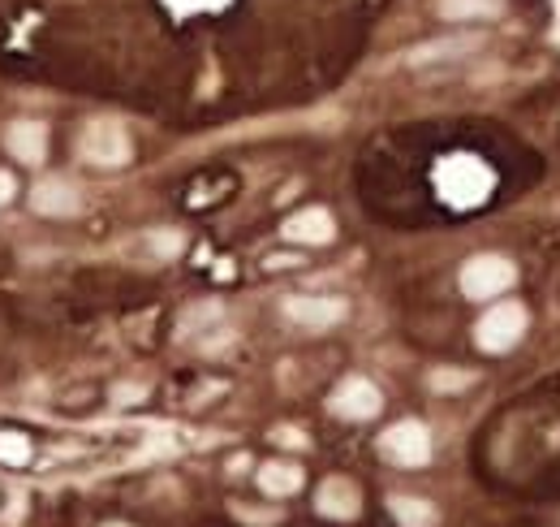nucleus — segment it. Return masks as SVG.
I'll return each mask as SVG.
<instances>
[{
	"mask_svg": "<svg viewBox=\"0 0 560 527\" xmlns=\"http://www.w3.org/2000/svg\"><path fill=\"white\" fill-rule=\"evenodd\" d=\"M436 186H440V195H445L452 208H474V204L487 199L491 173L474 156H448V160H440V169H436Z\"/></svg>",
	"mask_w": 560,
	"mask_h": 527,
	"instance_id": "1",
	"label": "nucleus"
},
{
	"mask_svg": "<svg viewBox=\"0 0 560 527\" xmlns=\"http://www.w3.org/2000/svg\"><path fill=\"white\" fill-rule=\"evenodd\" d=\"M526 333V307L522 303H500L491 311H483L478 329H474V342L487 351V355H505L522 342Z\"/></svg>",
	"mask_w": 560,
	"mask_h": 527,
	"instance_id": "2",
	"label": "nucleus"
},
{
	"mask_svg": "<svg viewBox=\"0 0 560 527\" xmlns=\"http://www.w3.org/2000/svg\"><path fill=\"white\" fill-rule=\"evenodd\" d=\"M379 454L393 467H423V463H432V432H427V424H419V419L393 424L379 437Z\"/></svg>",
	"mask_w": 560,
	"mask_h": 527,
	"instance_id": "3",
	"label": "nucleus"
},
{
	"mask_svg": "<svg viewBox=\"0 0 560 527\" xmlns=\"http://www.w3.org/2000/svg\"><path fill=\"white\" fill-rule=\"evenodd\" d=\"M518 281V268L505 256H474L461 268V290L465 298H496Z\"/></svg>",
	"mask_w": 560,
	"mask_h": 527,
	"instance_id": "4",
	"label": "nucleus"
},
{
	"mask_svg": "<svg viewBox=\"0 0 560 527\" xmlns=\"http://www.w3.org/2000/svg\"><path fill=\"white\" fill-rule=\"evenodd\" d=\"M78 151H83V160L87 164H100V169H116V164H125L129 160V134L121 131L116 122H91L83 138H78Z\"/></svg>",
	"mask_w": 560,
	"mask_h": 527,
	"instance_id": "5",
	"label": "nucleus"
},
{
	"mask_svg": "<svg viewBox=\"0 0 560 527\" xmlns=\"http://www.w3.org/2000/svg\"><path fill=\"white\" fill-rule=\"evenodd\" d=\"M333 415L340 419H353V424H362V419H375L379 415V406H384V394L371 385V381H362V377H349V381H340L333 394Z\"/></svg>",
	"mask_w": 560,
	"mask_h": 527,
	"instance_id": "6",
	"label": "nucleus"
},
{
	"mask_svg": "<svg viewBox=\"0 0 560 527\" xmlns=\"http://www.w3.org/2000/svg\"><path fill=\"white\" fill-rule=\"evenodd\" d=\"M345 298H320V294H294L285 298V316L302 329H333L345 320Z\"/></svg>",
	"mask_w": 560,
	"mask_h": 527,
	"instance_id": "7",
	"label": "nucleus"
},
{
	"mask_svg": "<svg viewBox=\"0 0 560 527\" xmlns=\"http://www.w3.org/2000/svg\"><path fill=\"white\" fill-rule=\"evenodd\" d=\"M30 208L39 212V217H78L83 212V195H78V186L74 182H65V177H43L35 191H30Z\"/></svg>",
	"mask_w": 560,
	"mask_h": 527,
	"instance_id": "8",
	"label": "nucleus"
},
{
	"mask_svg": "<svg viewBox=\"0 0 560 527\" xmlns=\"http://www.w3.org/2000/svg\"><path fill=\"white\" fill-rule=\"evenodd\" d=\"M315 506H320V515H328V519H336V524H349V519H358V511H362V493H358V485H353V480L333 476V480H324V485H320Z\"/></svg>",
	"mask_w": 560,
	"mask_h": 527,
	"instance_id": "9",
	"label": "nucleus"
},
{
	"mask_svg": "<svg viewBox=\"0 0 560 527\" xmlns=\"http://www.w3.org/2000/svg\"><path fill=\"white\" fill-rule=\"evenodd\" d=\"M281 234H285L289 243H302V247H324V243H333L336 221L328 208H302V212H294V217L285 221Z\"/></svg>",
	"mask_w": 560,
	"mask_h": 527,
	"instance_id": "10",
	"label": "nucleus"
},
{
	"mask_svg": "<svg viewBox=\"0 0 560 527\" xmlns=\"http://www.w3.org/2000/svg\"><path fill=\"white\" fill-rule=\"evenodd\" d=\"M4 143H9L13 160L39 164V160L48 156V126H43V122H13L9 134H4Z\"/></svg>",
	"mask_w": 560,
	"mask_h": 527,
	"instance_id": "11",
	"label": "nucleus"
},
{
	"mask_svg": "<svg viewBox=\"0 0 560 527\" xmlns=\"http://www.w3.org/2000/svg\"><path fill=\"white\" fill-rule=\"evenodd\" d=\"M478 48V35H448V39H432L423 48H414L406 57V65H436V61H452V57H465Z\"/></svg>",
	"mask_w": 560,
	"mask_h": 527,
	"instance_id": "12",
	"label": "nucleus"
},
{
	"mask_svg": "<svg viewBox=\"0 0 560 527\" xmlns=\"http://www.w3.org/2000/svg\"><path fill=\"white\" fill-rule=\"evenodd\" d=\"M259 489L267 498H294L302 489V467L298 463H263L259 467Z\"/></svg>",
	"mask_w": 560,
	"mask_h": 527,
	"instance_id": "13",
	"label": "nucleus"
},
{
	"mask_svg": "<svg viewBox=\"0 0 560 527\" xmlns=\"http://www.w3.org/2000/svg\"><path fill=\"white\" fill-rule=\"evenodd\" d=\"M436 9L448 22H478V17H496L500 0H440Z\"/></svg>",
	"mask_w": 560,
	"mask_h": 527,
	"instance_id": "14",
	"label": "nucleus"
},
{
	"mask_svg": "<svg viewBox=\"0 0 560 527\" xmlns=\"http://www.w3.org/2000/svg\"><path fill=\"white\" fill-rule=\"evenodd\" d=\"M393 519L401 527H432L436 524V506L432 502H419V498H393L388 502Z\"/></svg>",
	"mask_w": 560,
	"mask_h": 527,
	"instance_id": "15",
	"label": "nucleus"
},
{
	"mask_svg": "<svg viewBox=\"0 0 560 527\" xmlns=\"http://www.w3.org/2000/svg\"><path fill=\"white\" fill-rule=\"evenodd\" d=\"M0 463H9V467L30 463V441L22 432H0Z\"/></svg>",
	"mask_w": 560,
	"mask_h": 527,
	"instance_id": "16",
	"label": "nucleus"
},
{
	"mask_svg": "<svg viewBox=\"0 0 560 527\" xmlns=\"http://www.w3.org/2000/svg\"><path fill=\"white\" fill-rule=\"evenodd\" d=\"M138 243H147V256L151 260H173L177 252H182V234H147V238H138Z\"/></svg>",
	"mask_w": 560,
	"mask_h": 527,
	"instance_id": "17",
	"label": "nucleus"
},
{
	"mask_svg": "<svg viewBox=\"0 0 560 527\" xmlns=\"http://www.w3.org/2000/svg\"><path fill=\"white\" fill-rule=\"evenodd\" d=\"M474 377L470 372H461V368H436L432 372V390L436 394H457V390H465Z\"/></svg>",
	"mask_w": 560,
	"mask_h": 527,
	"instance_id": "18",
	"label": "nucleus"
},
{
	"mask_svg": "<svg viewBox=\"0 0 560 527\" xmlns=\"http://www.w3.org/2000/svg\"><path fill=\"white\" fill-rule=\"evenodd\" d=\"M13 195H17V182H13V173H4V169H0V208H4Z\"/></svg>",
	"mask_w": 560,
	"mask_h": 527,
	"instance_id": "19",
	"label": "nucleus"
},
{
	"mask_svg": "<svg viewBox=\"0 0 560 527\" xmlns=\"http://www.w3.org/2000/svg\"><path fill=\"white\" fill-rule=\"evenodd\" d=\"M109 527H129V524H109Z\"/></svg>",
	"mask_w": 560,
	"mask_h": 527,
	"instance_id": "20",
	"label": "nucleus"
}]
</instances>
